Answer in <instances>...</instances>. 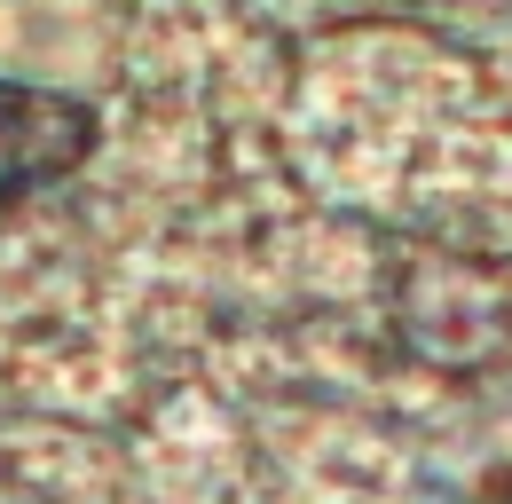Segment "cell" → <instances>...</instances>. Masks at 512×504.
<instances>
[{
    "mask_svg": "<svg viewBox=\"0 0 512 504\" xmlns=\"http://www.w3.org/2000/svg\"><path fill=\"white\" fill-rule=\"evenodd\" d=\"M394 331L418 363L473 371L512 339V276L481 252L410 245L394 260Z\"/></svg>",
    "mask_w": 512,
    "mask_h": 504,
    "instance_id": "6da1fadb",
    "label": "cell"
},
{
    "mask_svg": "<svg viewBox=\"0 0 512 504\" xmlns=\"http://www.w3.org/2000/svg\"><path fill=\"white\" fill-rule=\"evenodd\" d=\"M87 150H95V119L71 95L0 79V197H24V189L79 174Z\"/></svg>",
    "mask_w": 512,
    "mask_h": 504,
    "instance_id": "7a4b0ae2",
    "label": "cell"
}]
</instances>
